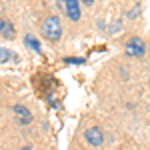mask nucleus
<instances>
[{
	"label": "nucleus",
	"instance_id": "2",
	"mask_svg": "<svg viewBox=\"0 0 150 150\" xmlns=\"http://www.w3.org/2000/svg\"><path fill=\"white\" fill-rule=\"evenodd\" d=\"M124 52H126L128 56H132V58L144 56V52H146L144 40H140V38H130V40L126 42V46H124Z\"/></svg>",
	"mask_w": 150,
	"mask_h": 150
},
{
	"label": "nucleus",
	"instance_id": "5",
	"mask_svg": "<svg viewBox=\"0 0 150 150\" xmlns=\"http://www.w3.org/2000/svg\"><path fill=\"white\" fill-rule=\"evenodd\" d=\"M12 110H14V114L18 116V124H28V122L32 120V114L28 112V108L22 106V104H16Z\"/></svg>",
	"mask_w": 150,
	"mask_h": 150
},
{
	"label": "nucleus",
	"instance_id": "9",
	"mask_svg": "<svg viewBox=\"0 0 150 150\" xmlns=\"http://www.w3.org/2000/svg\"><path fill=\"white\" fill-rule=\"evenodd\" d=\"M64 62H68V64H84V58H64Z\"/></svg>",
	"mask_w": 150,
	"mask_h": 150
},
{
	"label": "nucleus",
	"instance_id": "10",
	"mask_svg": "<svg viewBox=\"0 0 150 150\" xmlns=\"http://www.w3.org/2000/svg\"><path fill=\"white\" fill-rule=\"evenodd\" d=\"M84 2H86V4H92V2H94V0H84Z\"/></svg>",
	"mask_w": 150,
	"mask_h": 150
},
{
	"label": "nucleus",
	"instance_id": "3",
	"mask_svg": "<svg viewBox=\"0 0 150 150\" xmlns=\"http://www.w3.org/2000/svg\"><path fill=\"white\" fill-rule=\"evenodd\" d=\"M84 140H86L88 144H92V146H100L104 142V134L98 126H90V128L84 130Z\"/></svg>",
	"mask_w": 150,
	"mask_h": 150
},
{
	"label": "nucleus",
	"instance_id": "1",
	"mask_svg": "<svg viewBox=\"0 0 150 150\" xmlns=\"http://www.w3.org/2000/svg\"><path fill=\"white\" fill-rule=\"evenodd\" d=\"M42 34H44V38L52 40V42L60 40V36H62V24H60V18L58 16H48L46 20H44V24H42Z\"/></svg>",
	"mask_w": 150,
	"mask_h": 150
},
{
	"label": "nucleus",
	"instance_id": "8",
	"mask_svg": "<svg viewBox=\"0 0 150 150\" xmlns=\"http://www.w3.org/2000/svg\"><path fill=\"white\" fill-rule=\"evenodd\" d=\"M24 44H26V46H30L32 50H34V52H38V54L42 52V48H40V42H38V40H36L32 34H26V36H24Z\"/></svg>",
	"mask_w": 150,
	"mask_h": 150
},
{
	"label": "nucleus",
	"instance_id": "4",
	"mask_svg": "<svg viewBox=\"0 0 150 150\" xmlns=\"http://www.w3.org/2000/svg\"><path fill=\"white\" fill-rule=\"evenodd\" d=\"M64 12H66V16H68L70 20H80V2L78 0H66V4H64Z\"/></svg>",
	"mask_w": 150,
	"mask_h": 150
},
{
	"label": "nucleus",
	"instance_id": "7",
	"mask_svg": "<svg viewBox=\"0 0 150 150\" xmlns=\"http://www.w3.org/2000/svg\"><path fill=\"white\" fill-rule=\"evenodd\" d=\"M16 62L18 60V54L16 52H12V50H8V48H2L0 46V62Z\"/></svg>",
	"mask_w": 150,
	"mask_h": 150
},
{
	"label": "nucleus",
	"instance_id": "6",
	"mask_svg": "<svg viewBox=\"0 0 150 150\" xmlns=\"http://www.w3.org/2000/svg\"><path fill=\"white\" fill-rule=\"evenodd\" d=\"M0 34L4 36L6 40H10V38H14V26H12V22L10 20H6V18H2L0 20Z\"/></svg>",
	"mask_w": 150,
	"mask_h": 150
}]
</instances>
